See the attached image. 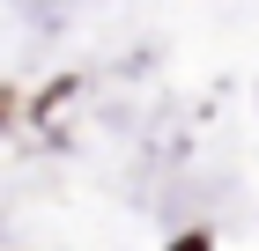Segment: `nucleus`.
Instances as JSON below:
<instances>
[{"instance_id":"f257e3e1","label":"nucleus","mask_w":259,"mask_h":251,"mask_svg":"<svg viewBox=\"0 0 259 251\" xmlns=\"http://www.w3.org/2000/svg\"><path fill=\"white\" fill-rule=\"evenodd\" d=\"M170 251H207V229H185V236H178Z\"/></svg>"}]
</instances>
